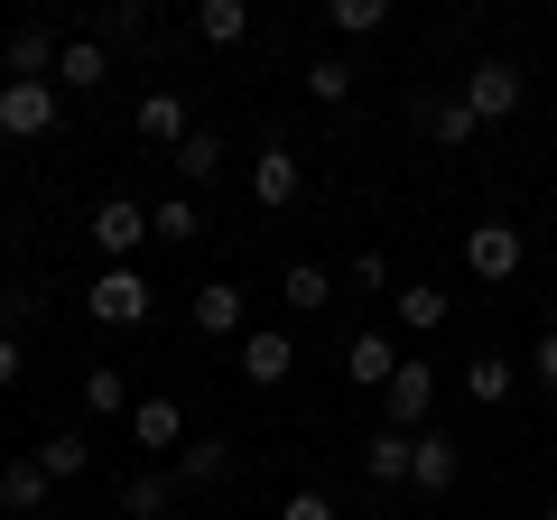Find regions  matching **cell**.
Segmentation results:
<instances>
[{
	"instance_id": "1",
	"label": "cell",
	"mask_w": 557,
	"mask_h": 520,
	"mask_svg": "<svg viewBox=\"0 0 557 520\" xmlns=\"http://www.w3.org/2000/svg\"><path fill=\"white\" fill-rule=\"evenodd\" d=\"M57 131V84H0V140H47Z\"/></svg>"
},
{
	"instance_id": "2",
	"label": "cell",
	"mask_w": 557,
	"mask_h": 520,
	"mask_svg": "<svg viewBox=\"0 0 557 520\" xmlns=\"http://www.w3.org/2000/svg\"><path fill=\"white\" fill-rule=\"evenodd\" d=\"M465 112H474V121H511V112H520V65H511V57L465 65Z\"/></svg>"
},
{
	"instance_id": "3",
	"label": "cell",
	"mask_w": 557,
	"mask_h": 520,
	"mask_svg": "<svg viewBox=\"0 0 557 520\" xmlns=\"http://www.w3.org/2000/svg\"><path fill=\"white\" fill-rule=\"evenodd\" d=\"M84 307H94V325H139L149 317V280H139L131 260H112V270H94V298Z\"/></svg>"
},
{
	"instance_id": "4",
	"label": "cell",
	"mask_w": 557,
	"mask_h": 520,
	"mask_svg": "<svg viewBox=\"0 0 557 520\" xmlns=\"http://www.w3.org/2000/svg\"><path fill=\"white\" fill-rule=\"evenodd\" d=\"M381 400H391V428H428V409H437V362H418V354H399V372H391V391H381Z\"/></svg>"
},
{
	"instance_id": "5",
	"label": "cell",
	"mask_w": 557,
	"mask_h": 520,
	"mask_svg": "<svg viewBox=\"0 0 557 520\" xmlns=\"http://www.w3.org/2000/svg\"><path fill=\"white\" fill-rule=\"evenodd\" d=\"M409 121H418L437 149H474V131H483V121L465 112V94H428V84L409 94Z\"/></svg>"
},
{
	"instance_id": "6",
	"label": "cell",
	"mask_w": 557,
	"mask_h": 520,
	"mask_svg": "<svg viewBox=\"0 0 557 520\" xmlns=\"http://www.w3.org/2000/svg\"><path fill=\"white\" fill-rule=\"evenodd\" d=\"M139 242H159V233H149V205L102 196V205H94V251H102V260H131Z\"/></svg>"
},
{
	"instance_id": "7",
	"label": "cell",
	"mask_w": 557,
	"mask_h": 520,
	"mask_svg": "<svg viewBox=\"0 0 557 520\" xmlns=\"http://www.w3.org/2000/svg\"><path fill=\"white\" fill-rule=\"evenodd\" d=\"M465 270L502 288L520 270V223H465Z\"/></svg>"
},
{
	"instance_id": "8",
	"label": "cell",
	"mask_w": 557,
	"mask_h": 520,
	"mask_svg": "<svg viewBox=\"0 0 557 520\" xmlns=\"http://www.w3.org/2000/svg\"><path fill=\"white\" fill-rule=\"evenodd\" d=\"M288 372H298V344L278 335V325H251V335H242V381H251V391H278Z\"/></svg>"
},
{
	"instance_id": "9",
	"label": "cell",
	"mask_w": 557,
	"mask_h": 520,
	"mask_svg": "<svg viewBox=\"0 0 557 520\" xmlns=\"http://www.w3.org/2000/svg\"><path fill=\"white\" fill-rule=\"evenodd\" d=\"M456 474H465V446L446 437V428H418V465H409V483H418V493H456Z\"/></svg>"
},
{
	"instance_id": "10",
	"label": "cell",
	"mask_w": 557,
	"mask_h": 520,
	"mask_svg": "<svg viewBox=\"0 0 557 520\" xmlns=\"http://www.w3.org/2000/svg\"><path fill=\"white\" fill-rule=\"evenodd\" d=\"M131 446H149V456H168V446H186V409L177 400H131Z\"/></svg>"
},
{
	"instance_id": "11",
	"label": "cell",
	"mask_w": 557,
	"mask_h": 520,
	"mask_svg": "<svg viewBox=\"0 0 557 520\" xmlns=\"http://www.w3.org/2000/svg\"><path fill=\"white\" fill-rule=\"evenodd\" d=\"M298 186H307L298 149H260V159H251V196L270 205V214H278V205H298Z\"/></svg>"
},
{
	"instance_id": "12",
	"label": "cell",
	"mask_w": 557,
	"mask_h": 520,
	"mask_svg": "<svg viewBox=\"0 0 557 520\" xmlns=\"http://www.w3.org/2000/svg\"><path fill=\"white\" fill-rule=\"evenodd\" d=\"M391 372H399L391 335H381V325H362V335L344 344V381H362V391H391Z\"/></svg>"
},
{
	"instance_id": "13",
	"label": "cell",
	"mask_w": 557,
	"mask_h": 520,
	"mask_svg": "<svg viewBox=\"0 0 557 520\" xmlns=\"http://www.w3.org/2000/svg\"><path fill=\"white\" fill-rule=\"evenodd\" d=\"M409 465H418V437H409V428H381V437L362 446V474H372L381 493H399V483H409Z\"/></svg>"
},
{
	"instance_id": "14",
	"label": "cell",
	"mask_w": 557,
	"mask_h": 520,
	"mask_svg": "<svg viewBox=\"0 0 557 520\" xmlns=\"http://www.w3.org/2000/svg\"><path fill=\"white\" fill-rule=\"evenodd\" d=\"M57 57H65V38H47L38 20L10 28V75H20V84H57Z\"/></svg>"
},
{
	"instance_id": "15",
	"label": "cell",
	"mask_w": 557,
	"mask_h": 520,
	"mask_svg": "<svg viewBox=\"0 0 557 520\" xmlns=\"http://www.w3.org/2000/svg\"><path fill=\"white\" fill-rule=\"evenodd\" d=\"M102 75H112V47H102V38H65L57 94H102Z\"/></svg>"
},
{
	"instance_id": "16",
	"label": "cell",
	"mask_w": 557,
	"mask_h": 520,
	"mask_svg": "<svg viewBox=\"0 0 557 520\" xmlns=\"http://www.w3.org/2000/svg\"><path fill=\"white\" fill-rule=\"evenodd\" d=\"M186 131H196V112H186V94H177V84L139 94V140H168V149H177Z\"/></svg>"
},
{
	"instance_id": "17",
	"label": "cell",
	"mask_w": 557,
	"mask_h": 520,
	"mask_svg": "<svg viewBox=\"0 0 557 520\" xmlns=\"http://www.w3.org/2000/svg\"><path fill=\"white\" fill-rule=\"evenodd\" d=\"M186 317H196V335H242V288L233 280H205L196 298H186Z\"/></svg>"
},
{
	"instance_id": "18",
	"label": "cell",
	"mask_w": 557,
	"mask_h": 520,
	"mask_svg": "<svg viewBox=\"0 0 557 520\" xmlns=\"http://www.w3.org/2000/svg\"><path fill=\"white\" fill-rule=\"evenodd\" d=\"M47 493H57V474H47L38 456H10V465H0V502H10V511H47Z\"/></svg>"
},
{
	"instance_id": "19",
	"label": "cell",
	"mask_w": 557,
	"mask_h": 520,
	"mask_svg": "<svg viewBox=\"0 0 557 520\" xmlns=\"http://www.w3.org/2000/svg\"><path fill=\"white\" fill-rule=\"evenodd\" d=\"M196 38L205 47H242L251 38V0H196Z\"/></svg>"
},
{
	"instance_id": "20",
	"label": "cell",
	"mask_w": 557,
	"mask_h": 520,
	"mask_svg": "<svg viewBox=\"0 0 557 520\" xmlns=\"http://www.w3.org/2000/svg\"><path fill=\"white\" fill-rule=\"evenodd\" d=\"M168 159H177V177H186V186H214V177H223V140H214V131H205V121H196V131H186L177 149H168Z\"/></svg>"
},
{
	"instance_id": "21",
	"label": "cell",
	"mask_w": 557,
	"mask_h": 520,
	"mask_svg": "<svg viewBox=\"0 0 557 520\" xmlns=\"http://www.w3.org/2000/svg\"><path fill=\"white\" fill-rule=\"evenodd\" d=\"M28 456H38L47 474H57V483H75L84 465H94V437H75V428H57V437H38V446H28Z\"/></svg>"
},
{
	"instance_id": "22",
	"label": "cell",
	"mask_w": 557,
	"mask_h": 520,
	"mask_svg": "<svg viewBox=\"0 0 557 520\" xmlns=\"http://www.w3.org/2000/svg\"><path fill=\"white\" fill-rule=\"evenodd\" d=\"M177 483H233V437H196L177 456Z\"/></svg>"
},
{
	"instance_id": "23",
	"label": "cell",
	"mask_w": 557,
	"mask_h": 520,
	"mask_svg": "<svg viewBox=\"0 0 557 520\" xmlns=\"http://www.w3.org/2000/svg\"><path fill=\"white\" fill-rule=\"evenodd\" d=\"M168 493H177V465H168V474L149 465V474L121 483V511H131V520H159V511H168Z\"/></svg>"
},
{
	"instance_id": "24",
	"label": "cell",
	"mask_w": 557,
	"mask_h": 520,
	"mask_svg": "<svg viewBox=\"0 0 557 520\" xmlns=\"http://www.w3.org/2000/svg\"><path fill=\"white\" fill-rule=\"evenodd\" d=\"M511 362H502V354H474V362H465V400H483V409H502V400H511Z\"/></svg>"
},
{
	"instance_id": "25",
	"label": "cell",
	"mask_w": 557,
	"mask_h": 520,
	"mask_svg": "<svg viewBox=\"0 0 557 520\" xmlns=\"http://www.w3.org/2000/svg\"><path fill=\"white\" fill-rule=\"evenodd\" d=\"M149 233H159L168 251H177V242H196V233H205V214H196V196H159V205H149Z\"/></svg>"
},
{
	"instance_id": "26",
	"label": "cell",
	"mask_w": 557,
	"mask_h": 520,
	"mask_svg": "<svg viewBox=\"0 0 557 520\" xmlns=\"http://www.w3.org/2000/svg\"><path fill=\"white\" fill-rule=\"evenodd\" d=\"M278 298L298 307V317H317V307H325V298H335V280H325L317 260H298V270H288V280H278Z\"/></svg>"
},
{
	"instance_id": "27",
	"label": "cell",
	"mask_w": 557,
	"mask_h": 520,
	"mask_svg": "<svg viewBox=\"0 0 557 520\" xmlns=\"http://www.w3.org/2000/svg\"><path fill=\"white\" fill-rule=\"evenodd\" d=\"M84 409H94V419H131V381L94 362V372H84Z\"/></svg>"
},
{
	"instance_id": "28",
	"label": "cell",
	"mask_w": 557,
	"mask_h": 520,
	"mask_svg": "<svg viewBox=\"0 0 557 520\" xmlns=\"http://www.w3.org/2000/svg\"><path fill=\"white\" fill-rule=\"evenodd\" d=\"M325 20L344 38H372V28H391V0H325Z\"/></svg>"
},
{
	"instance_id": "29",
	"label": "cell",
	"mask_w": 557,
	"mask_h": 520,
	"mask_svg": "<svg viewBox=\"0 0 557 520\" xmlns=\"http://www.w3.org/2000/svg\"><path fill=\"white\" fill-rule=\"evenodd\" d=\"M399 325H409V335H437L446 325V288H399Z\"/></svg>"
},
{
	"instance_id": "30",
	"label": "cell",
	"mask_w": 557,
	"mask_h": 520,
	"mask_svg": "<svg viewBox=\"0 0 557 520\" xmlns=\"http://www.w3.org/2000/svg\"><path fill=\"white\" fill-rule=\"evenodd\" d=\"M354 75H362V65H344V57H317V65H307V94H317V102H354Z\"/></svg>"
},
{
	"instance_id": "31",
	"label": "cell",
	"mask_w": 557,
	"mask_h": 520,
	"mask_svg": "<svg viewBox=\"0 0 557 520\" xmlns=\"http://www.w3.org/2000/svg\"><path fill=\"white\" fill-rule=\"evenodd\" d=\"M102 28H112V47H149V10L139 0H102Z\"/></svg>"
},
{
	"instance_id": "32",
	"label": "cell",
	"mask_w": 557,
	"mask_h": 520,
	"mask_svg": "<svg viewBox=\"0 0 557 520\" xmlns=\"http://www.w3.org/2000/svg\"><path fill=\"white\" fill-rule=\"evenodd\" d=\"M278 520H335V502H325V493H288V502H278Z\"/></svg>"
},
{
	"instance_id": "33",
	"label": "cell",
	"mask_w": 557,
	"mask_h": 520,
	"mask_svg": "<svg viewBox=\"0 0 557 520\" xmlns=\"http://www.w3.org/2000/svg\"><path fill=\"white\" fill-rule=\"evenodd\" d=\"M530 372H539V381H548V391H557V325H548V335H539V362H530Z\"/></svg>"
},
{
	"instance_id": "34",
	"label": "cell",
	"mask_w": 557,
	"mask_h": 520,
	"mask_svg": "<svg viewBox=\"0 0 557 520\" xmlns=\"http://www.w3.org/2000/svg\"><path fill=\"white\" fill-rule=\"evenodd\" d=\"M10 381H20V335L0 325V391H10Z\"/></svg>"
},
{
	"instance_id": "35",
	"label": "cell",
	"mask_w": 557,
	"mask_h": 520,
	"mask_svg": "<svg viewBox=\"0 0 557 520\" xmlns=\"http://www.w3.org/2000/svg\"><path fill=\"white\" fill-rule=\"evenodd\" d=\"M548 307H557V280H548Z\"/></svg>"
},
{
	"instance_id": "36",
	"label": "cell",
	"mask_w": 557,
	"mask_h": 520,
	"mask_svg": "<svg viewBox=\"0 0 557 520\" xmlns=\"http://www.w3.org/2000/svg\"><path fill=\"white\" fill-rule=\"evenodd\" d=\"M548 520H557V493H548Z\"/></svg>"
}]
</instances>
